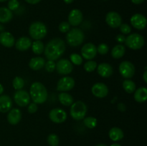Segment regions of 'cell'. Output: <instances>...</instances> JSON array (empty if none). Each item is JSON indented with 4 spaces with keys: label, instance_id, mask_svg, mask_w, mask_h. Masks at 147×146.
<instances>
[{
    "label": "cell",
    "instance_id": "1",
    "mask_svg": "<svg viewBox=\"0 0 147 146\" xmlns=\"http://www.w3.org/2000/svg\"><path fill=\"white\" fill-rule=\"evenodd\" d=\"M66 45L64 40L57 37L50 40L45 47L44 52L46 58L48 60H58L65 51Z\"/></svg>",
    "mask_w": 147,
    "mask_h": 146
},
{
    "label": "cell",
    "instance_id": "2",
    "mask_svg": "<svg viewBox=\"0 0 147 146\" xmlns=\"http://www.w3.org/2000/svg\"><path fill=\"white\" fill-rule=\"evenodd\" d=\"M30 96L34 103L42 104L47 101L48 92L44 84L39 82H35L30 86Z\"/></svg>",
    "mask_w": 147,
    "mask_h": 146
},
{
    "label": "cell",
    "instance_id": "3",
    "mask_svg": "<svg viewBox=\"0 0 147 146\" xmlns=\"http://www.w3.org/2000/svg\"><path fill=\"white\" fill-rule=\"evenodd\" d=\"M47 27L41 21H34L29 27V34L34 40H41L47 35Z\"/></svg>",
    "mask_w": 147,
    "mask_h": 146
},
{
    "label": "cell",
    "instance_id": "4",
    "mask_svg": "<svg viewBox=\"0 0 147 146\" xmlns=\"http://www.w3.org/2000/svg\"><path fill=\"white\" fill-rule=\"evenodd\" d=\"M84 39V33L79 28H73L70 29L66 36L67 44L73 47H78L83 44Z\"/></svg>",
    "mask_w": 147,
    "mask_h": 146
},
{
    "label": "cell",
    "instance_id": "5",
    "mask_svg": "<svg viewBox=\"0 0 147 146\" xmlns=\"http://www.w3.org/2000/svg\"><path fill=\"white\" fill-rule=\"evenodd\" d=\"M70 110V116L76 120H81L87 113V105L83 101H76L71 104Z\"/></svg>",
    "mask_w": 147,
    "mask_h": 146
},
{
    "label": "cell",
    "instance_id": "6",
    "mask_svg": "<svg viewBox=\"0 0 147 146\" xmlns=\"http://www.w3.org/2000/svg\"><path fill=\"white\" fill-rule=\"evenodd\" d=\"M125 43L129 48L133 50H138L144 47L145 41L142 34L138 33H132L125 39Z\"/></svg>",
    "mask_w": 147,
    "mask_h": 146
},
{
    "label": "cell",
    "instance_id": "7",
    "mask_svg": "<svg viewBox=\"0 0 147 146\" xmlns=\"http://www.w3.org/2000/svg\"><path fill=\"white\" fill-rule=\"evenodd\" d=\"M119 70L123 78L131 79L134 76L136 69L133 63L129 61H123L119 64Z\"/></svg>",
    "mask_w": 147,
    "mask_h": 146
},
{
    "label": "cell",
    "instance_id": "8",
    "mask_svg": "<svg viewBox=\"0 0 147 146\" xmlns=\"http://www.w3.org/2000/svg\"><path fill=\"white\" fill-rule=\"evenodd\" d=\"M14 100L16 104L20 107H26L30 102V94L23 90H17L14 94Z\"/></svg>",
    "mask_w": 147,
    "mask_h": 146
},
{
    "label": "cell",
    "instance_id": "9",
    "mask_svg": "<svg viewBox=\"0 0 147 146\" xmlns=\"http://www.w3.org/2000/svg\"><path fill=\"white\" fill-rule=\"evenodd\" d=\"M76 82L74 79L71 77H63L58 80L57 84V90L58 91L66 92L71 90L75 87Z\"/></svg>",
    "mask_w": 147,
    "mask_h": 146
},
{
    "label": "cell",
    "instance_id": "10",
    "mask_svg": "<svg viewBox=\"0 0 147 146\" xmlns=\"http://www.w3.org/2000/svg\"><path fill=\"white\" fill-rule=\"evenodd\" d=\"M67 113L64 110L60 108H54L49 113V118L52 122L57 124L63 123L67 120Z\"/></svg>",
    "mask_w": 147,
    "mask_h": 146
},
{
    "label": "cell",
    "instance_id": "11",
    "mask_svg": "<svg viewBox=\"0 0 147 146\" xmlns=\"http://www.w3.org/2000/svg\"><path fill=\"white\" fill-rule=\"evenodd\" d=\"M56 70L57 73L62 75H67L70 74L73 70V66L71 62L66 59H61L56 63Z\"/></svg>",
    "mask_w": 147,
    "mask_h": 146
},
{
    "label": "cell",
    "instance_id": "12",
    "mask_svg": "<svg viewBox=\"0 0 147 146\" xmlns=\"http://www.w3.org/2000/svg\"><path fill=\"white\" fill-rule=\"evenodd\" d=\"M106 22L111 28H119L122 24V18L116 11H109L106 16Z\"/></svg>",
    "mask_w": 147,
    "mask_h": 146
},
{
    "label": "cell",
    "instance_id": "13",
    "mask_svg": "<svg viewBox=\"0 0 147 146\" xmlns=\"http://www.w3.org/2000/svg\"><path fill=\"white\" fill-rule=\"evenodd\" d=\"M97 54V47L93 43H87L84 44L81 49L82 57L87 60H91L95 58Z\"/></svg>",
    "mask_w": 147,
    "mask_h": 146
},
{
    "label": "cell",
    "instance_id": "14",
    "mask_svg": "<svg viewBox=\"0 0 147 146\" xmlns=\"http://www.w3.org/2000/svg\"><path fill=\"white\" fill-rule=\"evenodd\" d=\"M130 21L132 27H134L136 29H144L146 27L147 20L146 17L144 16L143 14H139V13L134 14V15L131 17Z\"/></svg>",
    "mask_w": 147,
    "mask_h": 146
},
{
    "label": "cell",
    "instance_id": "15",
    "mask_svg": "<svg viewBox=\"0 0 147 146\" xmlns=\"http://www.w3.org/2000/svg\"><path fill=\"white\" fill-rule=\"evenodd\" d=\"M91 92L93 95L98 98H104L109 94V87L103 82H97L93 85Z\"/></svg>",
    "mask_w": 147,
    "mask_h": 146
},
{
    "label": "cell",
    "instance_id": "16",
    "mask_svg": "<svg viewBox=\"0 0 147 146\" xmlns=\"http://www.w3.org/2000/svg\"><path fill=\"white\" fill-rule=\"evenodd\" d=\"M83 19V15L82 11L78 9H74L71 10L68 14V23L70 26L77 27L81 24Z\"/></svg>",
    "mask_w": 147,
    "mask_h": 146
},
{
    "label": "cell",
    "instance_id": "17",
    "mask_svg": "<svg viewBox=\"0 0 147 146\" xmlns=\"http://www.w3.org/2000/svg\"><path fill=\"white\" fill-rule=\"evenodd\" d=\"M0 44L4 47L10 48L15 44V39L9 31H2L0 33Z\"/></svg>",
    "mask_w": 147,
    "mask_h": 146
},
{
    "label": "cell",
    "instance_id": "18",
    "mask_svg": "<svg viewBox=\"0 0 147 146\" xmlns=\"http://www.w3.org/2000/svg\"><path fill=\"white\" fill-rule=\"evenodd\" d=\"M22 119L21 110L18 108H13L9 111L7 115V121L11 125L18 124Z\"/></svg>",
    "mask_w": 147,
    "mask_h": 146
},
{
    "label": "cell",
    "instance_id": "19",
    "mask_svg": "<svg viewBox=\"0 0 147 146\" xmlns=\"http://www.w3.org/2000/svg\"><path fill=\"white\" fill-rule=\"evenodd\" d=\"M97 72L100 77L108 78L113 74V69L109 63H100L97 66Z\"/></svg>",
    "mask_w": 147,
    "mask_h": 146
},
{
    "label": "cell",
    "instance_id": "20",
    "mask_svg": "<svg viewBox=\"0 0 147 146\" xmlns=\"http://www.w3.org/2000/svg\"><path fill=\"white\" fill-rule=\"evenodd\" d=\"M12 100L7 94L0 95V112L2 113H8L12 107Z\"/></svg>",
    "mask_w": 147,
    "mask_h": 146
},
{
    "label": "cell",
    "instance_id": "21",
    "mask_svg": "<svg viewBox=\"0 0 147 146\" xmlns=\"http://www.w3.org/2000/svg\"><path fill=\"white\" fill-rule=\"evenodd\" d=\"M32 43V42L30 38L27 37H22L17 40L14 44L17 50H18L19 51L24 52L31 47Z\"/></svg>",
    "mask_w": 147,
    "mask_h": 146
},
{
    "label": "cell",
    "instance_id": "22",
    "mask_svg": "<svg viewBox=\"0 0 147 146\" xmlns=\"http://www.w3.org/2000/svg\"><path fill=\"white\" fill-rule=\"evenodd\" d=\"M45 64V60L41 57H35L32 58L29 62V67L32 70H40L43 68Z\"/></svg>",
    "mask_w": 147,
    "mask_h": 146
},
{
    "label": "cell",
    "instance_id": "23",
    "mask_svg": "<svg viewBox=\"0 0 147 146\" xmlns=\"http://www.w3.org/2000/svg\"><path fill=\"white\" fill-rule=\"evenodd\" d=\"M109 136L111 140L114 142L119 141L124 137L123 130L118 127H113L109 130Z\"/></svg>",
    "mask_w": 147,
    "mask_h": 146
},
{
    "label": "cell",
    "instance_id": "24",
    "mask_svg": "<svg viewBox=\"0 0 147 146\" xmlns=\"http://www.w3.org/2000/svg\"><path fill=\"white\" fill-rule=\"evenodd\" d=\"M13 13L7 7H0V23H8L12 19Z\"/></svg>",
    "mask_w": 147,
    "mask_h": 146
},
{
    "label": "cell",
    "instance_id": "25",
    "mask_svg": "<svg viewBox=\"0 0 147 146\" xmlns=\"http://www.w3.org/2000/svg\"><path fill=\"white\" fill-rule=\"evenodd\" d=\"M134 100L139 103L144 102L147 100V89L145 87H140L134 91Z\"/></svg>",
    "mask_w": 147,
    "mask_h": 146
},
{
    "label": "cell",
    "instance_id": "26",
    "mask_svg": "<svg viewBox=\"0 0 147 146\" xmlns=\"http://www.w3.org/2000/svg\"><path fill=\"white\" fill-rule=\"evenodd\" d=\"M126 52V48L123 44H117L111 50V56L114 59H120L123 57Z\"/></svg>",
    "mask_w": 147,
    "mask_h": 146
},
{
    "label": "cell",
    "instance_id": "27",
    "mask_svg": "<svg viewBox=\"0 0 147 146\" xmlns=\"http://www.w3.org/2000/svg\"><path fill=\"white\" fill-rule=\"evenodd\" d=\"M58 100L64 106H70L73 103V97L66 92H63L59 94Z\"/></svg>",
    "mask_w": 147,
    "mask_h": 146
},
{
    "label": "cell",
    "instance_id": "28",
    "mask_svg": "<svg viewBox=\"0 0 147 146\" xmlns=\"http://www.w3.org/2000/svg\"><path fill=\"white\" fill-rule=\"evenodd\" d=\"M31 47L32 52L37 55H40L44 52L45 45L41 40H34V42L32 43Z\"/></svg>",
    "mask_w": 147,
    "mask_h": 146
},
{
    "label": "cell",
    "instance_id": "29",
    "mask_svg": "<svg viewBox=\"0 0 147 146\" xmlns=\"http://www.w3.org/2000/svg\"><path fill=\"white\" fill-rule=\"evenodd\" d=\"M123 87L127 93H133L136 90V84L130 79H126L123 82Z\"/></svg>",
    "mask_w": 147,
    "mask_h": 146
},
{
    "label": "cell",
    "instance_id": "30",
    "mask_svg": "<svg viewBox=\"0 0 147 146\" xmlns=\"http://www.w3.org/2000/svg\"><path fill=\"white\" fill-rule=\"evenodd\" d=\"M83 124L86 127L89 129H93L97 125V119L94 117H84Z\"/></svg>",
    "mask_w": 147,
    "mask_h": 146
},
{
    "label": "cell",
    "instance_id": "31",
    "mask_svg": "<svg viewBox=\"0 0 147 146\" xmlns=\"http://www.w3.org/2000/svg\"><path fill=\"white\" fill-rule=\"evenodd\" d=\"M12 86L16 90H22L24 86V80L21 77H15L12 81Z\"/></svg>",
    "mask_w": 147,
    "mask_h": 146
},
{
    "label": "cell",
    "instance_id": "32",
    "mask_svg": "<svg viewBox=\"0 0 147 146\" xmlns=\"http://www.w3.org/2000/svg\"><path fill=\"white\" fill-rule=\"evenodd\" d=\"M47 143L50 146H58L60 143V139L57 135L52 133L47 137Z\"/></svg>",
    "mask_w": 147,
    "mask_h": 146
},
{
    "label": "cell",
    "instance_id": "33",
    "mask_svg": "<svg viewBox=\"0 0 147 146\" xmlns=\"http://www.w3.org/2000/svg\"><path fill=\"white\" fill-rule=\"evenodd\" d=\"M97 63L93 60H88L84 64V70L88 72H92L97 68Z\"/></svg>",
    "mask_w": 147,
    "mask_h": 146
},
{
    "label": "cell",
    "instance_id": "34",
    "mask_svg": "<svg viewBox=\"0 0 147 146\" xmlns=\"http://www.w3.org/2000/svg\"><path fill=\"white\" fill-rule=\"evenodd\" d=\"M70 62L76 65H80L83 63V57L77 53H73L70 56Z\"/></svg>",
    "mask_w": 147,
    "mask_h": 146
},
{
    "label": "cell",
    "instance_id": "35",
    "mask_svg": "<svg viewBox=\"0 0 147 146\" xmlns=\"http://www.w3.org/2000/svg\"><path fill=\"white\" fill-rule=\"evenodd\" d=\"M56 64L54 61L53 60H48L47 62H45L44 67L45 68L46 71L49 73L53 72L55 70Z\"/></svg>",
    "mask_w": 147,
    "mask_h": 146
},
{
    "label": "cell",
    "instance_id": "36",
    "mask_svg": "<svg viewBox=\"0 0 147 146\" xmlns=\"http://www.w3.org/2000/svg\"><path fill=\"white\" fill-rule=\"evenodd\" d=\"M20 6V4L18 0H9L8 4H7V8L12 11L18 9Z\"/></svg>",
    "mask_w": 147,
    "mask_h": 146
},
{
    "label": "cell",
    "instance_id": "37",
    "mask_svg": "<svg viewBox=\"0 0 147 146\" xmlns=\"http://www.w3.org/2000/svg\"><path fill=\"white\" fill-rule=\"evenodd\" d=\"M109 46L105 43H101L97 47V52H98L100 54H102V55H105V54H107L109 52Z\"/></svg>",
    "mask_w": 147,
    "mask_h": 146
},
{
    "label": "cell",
    "instance_id": "38",
    "mask_svg": "<svg viewBox=\"0 0 147 146\" xmlns=\"http://www.w3.org/2000/svg\"><path fill=\"white\" fill-rule=\"evenodd\" d=\"M58 28L62 33H67L70 29V24L67 21H63L59 24Z\"/></svg>",
    "mask_w": 147,
    "mask_h": 146
},
{
    "label": "cell",
    "instance_id": "39",
    "mask_svg": "<svg viewBox=\"0 0 147 146\" xmlns=\"http://www.w3.org/2000/svg\"><path fill=\"white\" fill-rule=\"evenodd\" d=\"M119 28H120L121 32L123 34H129L131 32V28L130 25L126 24V23L121 24Z\"/></svg>",
    "mask_w": 147,
    "mask_h": 146
},
{
    "label": "cell",
    "instance_id": "40",
    "mask_svg": "<svg viewBox=\"0 0 147 146\" xmlns=\"http://www.w3.org/2000/svg\"><path fill=\"white\" fill-rule=\"evenodd\" d=\"M37 110H38V106H37V104L34 102L30 103L27 107V111L30 114H34L37 111Z\"/></svg>",
    "mask_w": 147,
    "mask_h": 146
},
{
    "label": "cell",
    "instance_id": "41",
    "mask_svg": "<svg viewBox=\"0 0 147 146\" xmlns=\"http://www.w3.org/2000/svg\"><path fill=\"white\" fill-rule=\"evenodd\" d=\"M125 39H126V37H124V35H123V34H118L116 37V41H117L119 43H121V44H122V43L124 42Z\"/></svg>",
    "mask_w": 147,
    "mask_h": 146
},
{
    "label": "cell",
    "instance_id": "42",
    "mask_svg": "<svg viewBox=\"0 0 147 146\" xmlns=\"http://www.w3.org/2000/svg\"><path fill=\"white\" fill-rule=\"evenodd\" d=\"M118 109H119L120 111H122V112L125 111L126 109V105H125L123 103H119V104H118Z\"/></svg>",
    "mask_w": 147,
    "mask_h": 146
},
{
    "label": "cell",
    "instance_id": "43",
    "mask_svg": "<svg viewBox=\"0 0 147 146\" xmlns=\"http://www.w3.org/2000/svg\"><path fill=\"white\" fill-rule=\"evenodd\" d=\"M41 0H25V1L27 3L30 4H38Z\"/></svg>",
    "mask_w": 147,
    "mask_h": 146
},
{
    "label": "cell",
    "instance_id": "44",
    "mask_svg": "<svg viewBox=\"0 0 147 146\" xmlns=\"http://www.w3.org/2000/svg\"><path fill=\"white\" fill-rule=\"evenodd\" d=\"M131 2L134 4H141L145 1V0H131Z\"/></svg>",
    "mask_w": 147,
    "mask_h": 146
},
{
    "label": "cell",
    "instance_id": "45",
    "mask_svg": "<svg viewBox=\"0 0 147 146\" xmlns=\"http://www.w3.org/2000/svg\"><path fill=\"white\" fill-rule=\"evenodd\" d=\"M143 80L144 81L145 83H147V71L145 70L143 74Z\"/></svg>",
    "mask_w": 147,
    "mask_h": 146
},
{
    "label": "cell",
    "instance_id": "46",
    "mask_svg": "<svg viewBox=\"0 0 147 146\" xmlns=\"http://www.w3.org/2000/svg\"><path fill=\"white\" fill-rule=\"evenodd\" d=\"M3 92H4V87H3L2 84L0 83V95H1Z\"/></svg>",
    "mask_w": 147,
    "mask_h": 146
},
{
    "label": "cell",
    "instance_id": "47",
    "mask_svg": "<svg viewBox=\"0 0 147 146\" xmlns=\"http://www.w3.org/2000/svg\"><path fill=\"white\" fill-rule=\"evenodd\" d=\"M63 1H64V2L65 3V4H71V3H73L74 0H63Z\"/></svg>",
    "mask_w": 147,
    "mask_h": 146
},
{
    "label": "cell",
    "instance_id": "48",
    "mask_svg": "<svg viewBox=\"0 0 147 146\" xmlns=\"http://www.w3.org/2000/svg\"><path fill=\"white\" fill-rule=\"evenodd\" d=\"M3 30H4V27H3L1 24H0V32H2V31H4Z\"/></svg>",
    "mask_w": 147,
    "mask_h": 146
},
{
    "label": "cell",
    "instance_id": "49",
    "mask_svg": "<svg viewBox=\"0 0 147 146\" xmlns=\"http://www.w3.org/2000/svg\"><path fill=\"white\" fill-rule=\"evenodd\" d=\"M111 146H121V145L119 143H113V144L111 145Z\"/></svg>",
    "mask_w": 147,
    "mask_h": 146
},
{
    "label": "cell",
    "instance_id": "50",
    "mask_svg": "<svg viewBox=\"0 0 147 146\" xmlns=\"http://www.w3.org/2000/svg\"><path fill=\"white\" fill-rule=\"evenodd\" d=\"M96 146H107V145L105 144H98L97 145H96Z\"/></svg>",
    "mask_w": 147,
    "mask_h": 146
},
{
    "label": "cell",
    "instance_id": "51",
    "mask_svg": "<svg viewBox=\"0 0 147 146\" xmlns=\"http://www.w3.org/2000/svg\"><path fill=\"white\" fill-rule=\"evenodd\" d=\"M8 0H0V2H4V1H7Z\"/></svg>",
    "mask_w": 147,
    "mask_h": 146
}]
</instances>
